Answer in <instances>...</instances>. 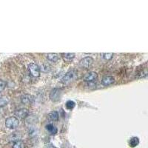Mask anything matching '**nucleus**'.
Segmentation results:
<instances>
[{"label": "nucleus", "mask_w": 148, "mask_h": 148, "mask_svg": "<svg viewBox=\"0 0 148 148\" xmlns=\"http://www.w3.org/2000/svg\"><path fill=\"white\" fill-rule=\"evenodd\" d=\"M76 76H77V72H76V71H75V70H71V71H68L63 76L61 82L64 84H68V83H70L71 82H72L73 80L76 79Z\"/></svg>", "instance_id": "f257e3e1"}, {"label": "nucleus", "mask_w": 148, "mask_h": 148, "mask_svg": "<svg viewBox=\"0 0 148 148\" xmlns=\"http://www.w3.org/2000/svg\"><path fill=\"white\" fill-rule=\"evenodd\" d=\"M28 73L29 75L34 78L39 77L40 76V68L39 65L35 63H30L28 64Z\"/></svg>", "instance_id": "f03ea898"}, {"label": "nucleus", "mask_w": 148, "mask_h": 148, "mask_svg": "<svg viewBox=\"0 0 148 148\" xmlns=\"http://www.w3.org/2000/svg\"><path fill=\"white\" fill-rule=\"evenodd\" d=\"M18 120L16 117L10 116L5 120V126L8 129H15L18 126Z\"/></svg>", "instance_id": "7ed1b4c3"}, {"label": "nucleus", "mask_w": 148, "mask_h": 148, "mask_svg": "<svg viewBox=\"0 0 148 148\" xmlns=\"http://www.w3.org/2000/svg\"><path fill=\"white\" fill-rule=\"evenodd\" d=\"M93 63V59L90 56H86L83 58L79 62V66L84 69H89Z\"/></svg>", "instance_id": "20e7f679"}, {"label": "nucleus", "mask_w": 148, "mask_h": 148, "mask_svg": "<svg viewBox=\"0 0 148 148\" xmlns=\"http://www.w3.org/2000/svg\"><path fill=\"white\" fill-rule=\"evenodd\" d=\"M61 90L59 88H53L50 93V99L53 101H58L61 98Z\"/></svg>", "instance_id": "39448f33"}, {"label": "nucleus", "mask_w": 148, "mask_h": 148, "mask_svg": "<svg viewBox=\"0 0 148 148\" xmlns=\"http://www.w3.org/2000/svg\"><path fill=\"white\" fill-rule=\"evenodd\" d=\"M97 79H98L97 73L93 72V71H91V72L88 73L86 74L85 76L83 77V80H84L85 82H88V83L95 82Z\"/></svg>", "instance_id": "423d86ee"}, {"label": "nucleus", "mask_w": 148, "mask_h": 148, "mask_svg": "<svg viewBox=\"0 0 148 148\" xmlns=\"http://www.w3.org/2000/svg\"><path fill=\"white\" fill-rule=\"evenodd\" d=\"M15 115L18 118L24 119H27V116H29V111L26 108H20L15 111Z\"/></svg>", "instance_id": "0eeeda50"}, {"label": "nucleus", "mask_w": 148, "mask_h": 148, "mask_svg": "<svg viewBox=\"0 0 148 148\" xmlns=\"http://www.w3.org/2000/svg\"><path fill=\"white\" fill-rule=\"evenodd\" d=\"M34 96L30 94H24L21 96V101L24 104H30L34 102Z\"/></svg>", "instance_id": "6e6552de"}, {"label": "nucleus", "mask_w": 148, "mask_h": 148, "mask_svg": "<svg viewBox=\"0 0 148 148\" xmlns=\"http://www.w3.org/2000/svg\"><path fill=\"white\" fill-rule=\"evenodd\" d=\"M115 82V79L113 76H104L101 79V84L104 86H109L113 84Z\"/></svg>", "instance_id": "1a4fd4ad"}, {"label": "nucleus", "mask_w": 148, "mask_h": 148, "mask_svg": "<svg viewBox=\"0 0 148 148\" xmlns=\"http://www.w3.org/2000/svg\"><path fill=\"white\" fill-rule=\"evenodd\" d=\"M47 59L48 61L54 63L57 62L59 60V56L56 53H50L47 54Z\"/></svg>", "instance_id": "9d476101"}, {"label": "nucleus", "mask_w": 148, "mask_h": 148, "mask_svg": "<svg viewBox=\"0 0 148 148\" xmlns=\"http://www.w3.org/2000/svg\"><path fill=\"white\" fill-rule=\"evenodd\" d=\"M139 145V138L136 136H133L130 138L129 140V145L131 147H136Z\"/></svg>", "instance_id": "9b49d317"}, {"label": "nucleus", "mask_w": 148, "mask_h": 148, "mask_svg": "<svg viewBox=\"0 0 148 148\" xmlns=\"http://www.w3.org/2000/svg\"><path fill=\"white\" fill-rule=\"evenodd\" d=\"M45 129L47 132H49V133L52 135H55L56 133H57V129L52 124H48V125H46Z\"/></svg>", "instance_id": "f8f14e48"}, {"label": "nucleus", "mask_w": 148, "mask_h": 148, "mask_svg": "<svg viewBox=\"0 0 148 148\" xmlns=\"http://www.w3.org/2000/svg\"><path fill=\"white\" fill-rule=\"evenodd\" d=\"M59 115L57 111H51V113L48 114L49 119L54 121H58V119H59Z\"/></svg>", "instance_id": "ddd939ff"}, {"label": "nucleus", "mask_w": 148, "mask_h": 148, "mask_svg": "<svg viewBox=\"0 0 148 148\" xmlns=\"http://www.w3.org/2000/svg\"><path fill=\"white\" fill-rule=\"evenodd\" d=\"M62 56L64 60L71 61L75 58L76 54L74 53H62Z\"/></svg>", "instance_id": "4468645a"}, {"label": "nucleus", "mask_w": 148, "mask_h": 148, "mask_svg": "<svg viewBox=\"0 0 148 148\" xmlns=\"http://www.w3.org/2000/svg\"><path fill=\"white\" fill-rule=\"evenodd\" d=\"M39 68H40V71H42V72H44V73L50 72L51 70V67L49 64H43L42 66H41V67H39Z\"/></svg>", "instance_id": "2eb2a0df"}, {"label": "nucleus", "mask_w": 148, "mask_h": 148, "mask_svg": "<svg viewBox=\"0 0 148 148\" xmlns=\"http://www.w3.org/2000/svg\"><path fill=\"white\" fill-rule=\"evenodd\" d=\"M10 141H12L13 142H16L17 141H20V138H21V135L18 134V133H14L13 134L10 136Z\"/></svg>", "instance_id": "dca6fc26"}, {"label": "nucleus", "mask_w": 148, "mask_h": 148, "mask_svg": "<svg viewBox=\"0 0 148 148\" xmlns=\"http://www.w3.org/2000/svg\"><path fill=\"white\" fill-rule=\"evenodd\" d=\"M101 57L103 58L105 60H110V59H113V53H104L101 54Z\"/></svg>", "instance_id": "f3484780"}, {"label": "nucleus", "mask_w": 148, "mask_h": 148, "mask_svg": "<svg viewBox=\"0 0 148 148\" xmlns=\"http://www.w3.org/2000/svg\"><path fill=\"white\" fill-rule=\"evenodd\" d=\"M66 108L67 110H73L75 106H76V103L74 102L73 101H71V100H69V101H67L65 104Z\"/></svg>", "instance_id": "a211bd4d"}, {"label": "nucleus", "mask_w": 148, "mask_h": 148, "mask_svg": "<svg viewBox=\"0 0 148 148\" xmlns=\"http://www.w3.org/2000/svg\"><path fill=\"white\" fill-rule=\"evenodd\" d=\"M13 148H25V145L22 141H17L13 144Z\"/></svg>", "instance_id": "6ab92c4d"}, {"label": "nucleus", "mask_w": 148, "mask_h": 148, "mask_svg": "<svg viewBox=\"0 0 148 148\" xmlns=\"http://www.w3.org/2000/svg\"><path fill=\"white\" fill-rule=\"evenodd\" d=\"M8 103V99L5 97H0V108L6 106Z\"/></svg>", "instance_id": "aec40b11"}, {"label": "nucleus", "mask_w": 148, "mask_h": 148, "mask_svg": "<svg viewBox=\"0 0 148 148\" xmlns=\"http://www.w3.org/2000/svg\"><path fill=\"white\" fill-rule=\"evenodd\" d=\"M5 87H6V83H5V82L0 80V92L5 90Z\"/></svg>", "instance_id": "412c9836"}]
</instances>
